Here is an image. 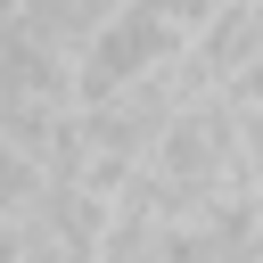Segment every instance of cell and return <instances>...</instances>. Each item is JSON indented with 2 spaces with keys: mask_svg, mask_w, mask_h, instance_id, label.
I'll return each mask as SVG.
<instances>
[{
  "mask_svg": "<svg viewBox=\"0 0 263 263\" xmlns=\"http://www.w3.org/2000/svg\"><path fill=\"white\" fill-rule=\"evenodd\" d=\"M263 49V0H222L214 16H197V33H189V58H197V74L222 90V74H238L247 58Z\"/></svg>",
  "mask_w": 263,
  "mask_h": 263,
  "instance_id": "6da1fadb",
  "label": "cell"
},
{
  "mask_svg": "<svg viewBox=\"0 0 263 263\" xmlns=\"http://www.w3.org/2000/svg\"><path fill=\"white\" fill-rule=\"evenodd\" d=\"M8 255H33V238H25V214H0V263Z\"/></svg>",
  "mask_w": 263,
  "mask_h": 263,
  "instance_id": "7a4b0ae2",
  "label": "cell"
}]
</instances>
